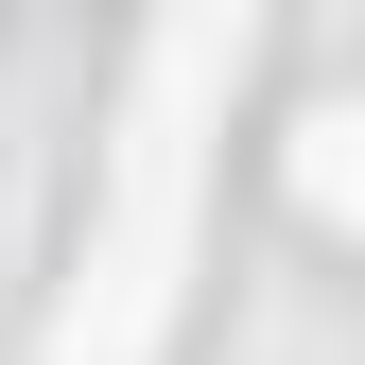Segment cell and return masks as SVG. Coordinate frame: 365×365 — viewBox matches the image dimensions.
Returning a JSON list of instances; mask_svg holds the SVG:
<instances>
[{
    "label": "cell",
    "instance_id": "obj_2",
    "mask_svg": "<svg viewBox=\"0 0 365 365\" xmlns=\"http://www.w3.org/2000/svg\"><path fill=\"white\" fill-rule=\"evenodd\" d=\"M296 192L331 209V226H365V105H313V140H296Z\"/></svg>",
    "mask_w": 365,
    "mask_h": 365
},
{
    "label": "cell",
    "instance_id": "obj_1",
    "mask_svg": "<svg viewBox=\"0 0 365 365\" xmlns=\"http://www.w3.org/2000/svg\"><path fill=\"white\" fill-rule=\"evenodd\" d=\"M226 70H244V18H174L157 53H140L122 174H105V244H87V296H70L53 365H140V348H157L174 279H192V174H209V105H226Z\"/></svg>",
    "mask_w": 365,
    "mask_h": 365
}]
</instances>
